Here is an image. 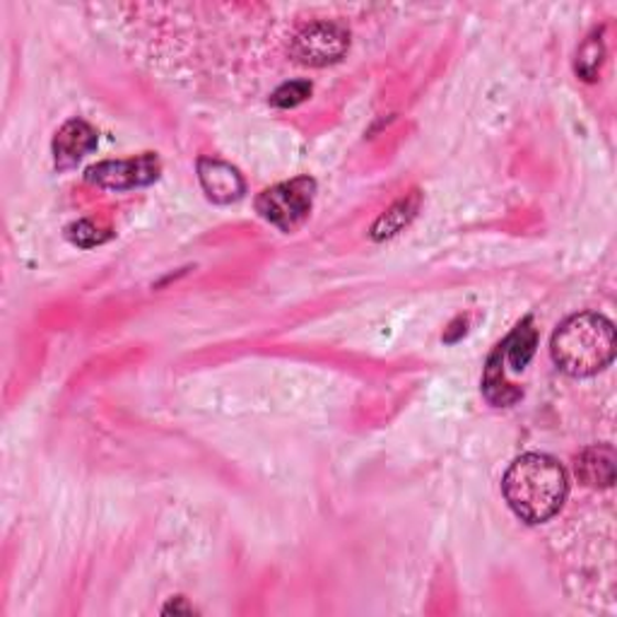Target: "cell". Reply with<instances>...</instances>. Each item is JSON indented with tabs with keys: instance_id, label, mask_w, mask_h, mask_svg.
I'll return each mask as SVG.
<instances>
[{
	"instance_id": "6da1fadb",
	"label": "cell",
	"mask_w": 617,
	"mask_h": 617,
	"mask_svg": "<svg viewBox=\"0 0 617 617\" xmlns=\"http://www.w3.org/2000/svg\"><path fill=\"white\" fill-rule=\"evenodd\" d=\"M502 489H505L507 505L521 521L546 524L562 509L570 493V481L552 456L526 453L509 465Z\"/></svg>"
},
{
	"instance_id": "7a4b0ae2",
	"label": "cell",
	"mask_w": 617,
	"mask_h": 617,
	"mask_svg": "<svg viewBox=\"0 0 617 617\" xmlns=\"http://www.w3.org/2000/svg\"><path fill=\"white\" fill-rule=\"evenodd\" d=\"M550 352L564 374L594 376L615 357L613 323L603 313H574L552 335Z\"/></svg>"
},
{
	"instance_id": "3957f363",
	"label": "cell",
	"mask_w": 617,
	"mask_h": 617,
	"mask_svg": "<svg viewBox=\"0 0 617 617\" xmlns=\"http://www.w3.org/2000/svg\"><path fill=\"white\" fill-rule=\"evenodd\" d=\"M313 194H317V181L309 176H297L293 181L266 188L256 198V210L278 230L293 232L309 218Z\"/></svg>"
},
{
	"instance_id": "277c9868",
	"label": "cell",
	"mask_w": 617,
	"mask_h": 617,
	"mask_svg": "<svg viewBox=\"0 0 617 617\" xmlns=\"http://www.w3.org/2000/svg\"><path fill=\"white\" fill-rule=\"evenodd\" d=\"M348 46H350V34L343 24L313 22L295 34L289 54H293L299 63H305V66L321 68L343 58Z\"/></svg>"
},
{
	"instance_id": "5b68a950",
	"label": "cell",
	"mask_w": 617,
	"mask_h": 617,
	"mask_svg": "<svg viewBox=\"0 0 617 617\" xmlns=\"http://www.w3.org/2000/svg\"><path fill=\"white\" fill-rule=\"evenodd\" d=\"M159 157L153 153L131 159H107L85 172V179L109 191H131V188L150 186L159 179Z\"/></svg>"
},
{
	"instance_id": "8992f818",
	"label": "cell",
	"mask_w": 617,
	"mask_h": 617,
	"mask_svg": "<svg viewBox=\"0 0 617 617\" xmlns=\"http://www.w3.org/2000/svg\"><path fill=\"white\" fill-rule=\"evenodd\" d=\"M198 179L212 203H220V206L234 203V200L242 198L246 191V184L239 169L227 165L222 159H212V157L198 159Z\"/></svg>"
},
{
	"instance_id": "52a82bcc",
	"label": "cell",
	"mask_w": 617,
	"mask_h": 617,
	"mask_svg": "<svg viewBox=\"0 0 617 617\" xmlns=\"http://www.w3.org/2000/svg\"><path fill=\"white\" fill-rule=\"evenodd\" d=\"M97 147V131L82 119H70L54 137V162L60 172L73 169Z\"/></svg>"
},
{
	"instance_id": "ba28073f",
	"label": "cell",
	"mask_w": 617,
	"mask_h": 617,
	"mask_svg": "<svg viewBox=\"0 0 617 617\" xmlns=\"http://www.w3.org/2000/svg\"><path fill=\"white\" fill-rule=\"evenodd\" d=\"M576 477L588 487H610L615 483L613 447H591L574 463Z\"/></svg>"
},
{
	"instance_id": "9c48e42d",
	"label": "cell",
	"mask_w": 617,
	"mask_h": 617,
	"mask_svg": "<svg viewBox=\"0 0 617 617\" xmlns=\"http://www.w3.org/2000/svg\"><path fill=\"white\" fill-rule=\"evenodd\" d=\"M483 394L485 398L493 403V406H511L521 398V392L514 384L507 382L505 376V355L497 345V350L489 355L487 367H485V376H483Z\"/></svg>"
},
{
	"instance_id": "30bf717a",
	"label": "cell",
	"mask_w": 617,
	"mask_h": 617,
	"mask_svg": "<svg viewBox=\"0 0 617 617\" xmlns=\"http://www.w3.org/2000/svg\"><path fill=\"white\" fill-rule=\"evenodd\" d=\"M536 348H538V331L533 329L531 317L516 326L514 333L505 340V343H499L502 355L509 360L511 370L516 372H521L526 364L531 362V357L536 355Z\"/></svg>"
},
{
	"instance_id": "8fae6325",
	"label": "cell",
	"mask_w": 617,
	"mask_h": 617,
	"mask_svg": "<svg viewBox=\"0 0 617 617\" xmlns=\"http://www.w3.org/2000/svg\"><path fill=\"white\" fill-rule=\"evenodd\" d=\"M415 210H418V196L403 198L400 203H396L392 210L386 212V216L379 218V222L372 227V236L374 239H388V236L398 234L403 227H406L415 218Z\"/></svg>"
},
{
	"instance_id": "7c38bea8",
	"label": "cell",
	"mask_w": 617,
	"mask_h": 617,
	"mask_svg": "<svg viewBox=\"0 0 617 617\" xmlns=\"http://www.w3.org/2000/svg\"><path fill=\"white\" fill-rule=\"evenodd\" d=\"M601 63H603V42L598 34H591L576 54V73L582 75L584 80H596Z\"/></svg>"
},
{
	"instance_id": "4fadbf2b",
	"label": "cell",
	"mask_w": 617,
	"mask_h": 617,
	"mask_svg": "<svg viewBox=\"0 0 617 617\" xmlns=\"http://www.w3.org/2000/svg\"><path fill=\"white\" fill-rule=\"evenodd\" d=\"M309 95H311V82L293 80V82L280 85L278 90L271 95V104L278 107V109H293V107L305 102Z\"/></svg>"
},
{
	"instance_id": "5bb4252c",
	"label": "cell",
	"mask_w": 617,
	"mask_h": 617,
	"mask_svg": "<svg viewBox=\"0 0 617 617\" xmlns=\"http://www.w3.org/2000/svg\"><path fill=\"white\" fill-rule=\"evenodd\" d=\"M68 239L75 246H82V249H92L97 244H102L109 239V232L99 230V227L90 220H80L68 227Z\"/></svg>"
}]
</instances>
